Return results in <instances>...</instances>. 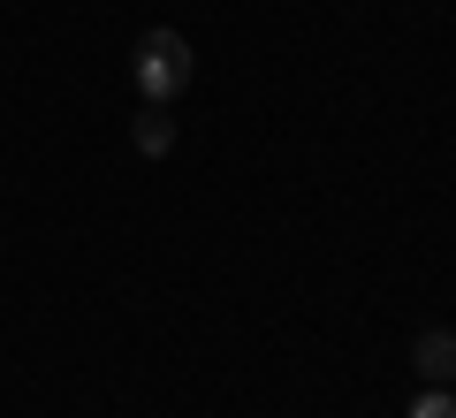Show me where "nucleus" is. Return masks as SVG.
<instances>
[{"label":"nucleus","instance_id":"obj_3","mask_svg":"<svg viewBox=\"0 0 456 418\" xmlns=\"http://www.w3.org/2000/svg\"><path fill=\"white\" fill-rule=\"evenodd\" d=\"M130 137H137V152H145V160H167V152H175V114H167V107H145Z\"/></svg>","mask_w":456,"mask_h":418},{"label":"nucleus","instance_id":"obj_2","mask_svg":"<svg viewBox=\"0 0 456 418\" xmlns=\"http://www.w3.org/2000/svg\"><path fill=\"white\" fill-rule=\"evenodd\" d=\"M411 365H419L426 388H449L456 381V327H426V335L411 342Z\"/></svg>","mask_w":456,"mask_h":418},{"label":"nucleus","instance_id":"obj_1","mask_svg":"<svg viewBox=\"0 0 456 418\" xmlns=\"http://www.w3.org/2000/svg\"><path fill=\"white\" fill-rule=\"evenodd\" d=\"M130 77H137V99H145V107H175V99L191 92V77H198L191 38L183 31H145L137 53H130Z\"/></svg>","mask_w":456,"mask_h":418},{"label":"nucleus","instance_id":"obj_4","mask_svg":"<svg viewBox=\"0 0 456 418\" xmlns=\"http://www.w3.org/2000/svg\"><path fill=\"white\" fill-rule=\"evenodd\" d=\"M411 418H456V396L449 388H426V396L411 403Z\"/></svg>","mask_w":456,"mask_h":418}]
</instances>
